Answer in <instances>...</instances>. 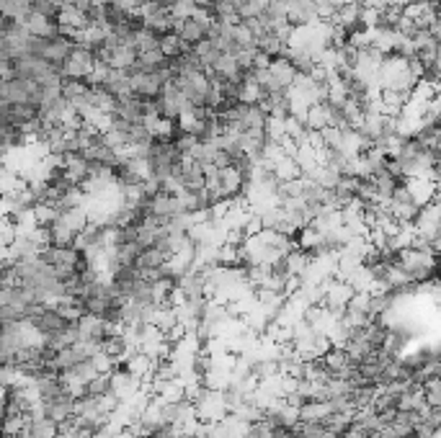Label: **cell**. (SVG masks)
Wrapping results in <instances>:
<instances>
[{
	"mask_svg": "<svg viewBox=\"0 0 441 438\" xmlns=\"http://www.w3.org/2000/svg\"><path fill=\"white\" fill-rule=\"evenodd\" d=\"M81 328V338L83 340H93V343H103L106 340V320L95 315H85L78 323Z\"/></svg>",
	"mask_w": 441,
	"mask_h": 438,
	"instance_id": "9",
	"label": "cell"
},
{
	"mask_svg": "<svg viewBox=\"0 0 441 438\" xmlns=\"http://www.w3.org/2000/svg\"><path fill=\"white\" fill-rule=\"evenodd\" d=\"M431 438H441V428H436V431H434V436H431Z\"/></svg>",
	"mask_w": 441,
	"mask_h": 438,
	"instance_id": "22",
	"label": "cell"
},
{
	"mask_svg": "<svg viewBox=\"0 0 441 438\" xmlns=\"http://www.w3.org/2000/svg\"><path fill=\"white\" fill-rule=\"evenodd\" d=\"M199 438H212V436H209V433H204V436H199Z\"/></svg>",
	"mask_w": 441,
	"mask_h": 438,
	"instance_id": "23",
	"label": "cell"
},
{
	"mask_svg": "<svg viewBox=\"0 0 441 438\" xmlns=\"http://www.w3.org/2000/svg\"><path fill=\"white\" fill-rule=\"evenodd\" d=\"M26 438H60V423H55L52 418H34L28 423Z\"/></svg>",
	"mask_w": 441,
	"mask_h": 438,
	"instance_id": "13",
	"label": "cell"
},
{
	"mask_svg": "<svg viewBox=\"0 0 441 438\" xmlns=\"http://www.w3.org/2000/svg\"><path fill=\"white\" fill-rule=\"evenodd\" d=\"M93 70H95V52L88 47H83V44H75L68 62L62 65V78H68V80H85Z\"/></svg>",
	"mask_w": 441,
	"mask_h": 438,
	"instance_id": "2",
	"label": "cell"
},
{
	"mask_svg": "<svg viewBox=\"0 0 441 438\" xmlns=\"http://www.w3.org/2000/svg\"><path fill=\"white\" fill-rule=\"evenodd\" d=\"M269 73H271V85H269V90H289V88L297 83V75H299L289 57H276V60H271Z\"/></svg>",
	"mask_w": 441,
	"mask_h": 438,
	"instance_id": "3",
	"label": "cell"
},
{
	"mask_svg": "<svg viewBox=\"0 0 441 438\" xmlns=\"http://www.w3.org/2000/svg\"><path fill=\"white\" fill-rule=\"evenodd\" d=\"M31 323L36 325V330H39L41 335L47 338V340H49V338H55L57 333H62V330H65V328L70 325L68 320H65V317H62L60 312L55 310V307H47V310L41 312V315L36 317V320H31Z\"/></svg>",
	"mask_w": 441,
	"mask_h": 438,
	"instance_id": "6",
	"label": "cell"
},
{
	"mask_svg": "<svg viewBox=\"0 0 441 438\" xmlns=\"http://www.w3.org/2000/svg\"><path fill=\"white\" fill-rule=\"evenodd\" d=\"M60 438H62V436H60Z\"/></svg>",
	"mask_w": 441,
	"mask_h": 438,
	"instance_id": "25",
	"label": "cell"
},
{
	"mask_svg": "<svg viewBox=\"0 0 441 438\" xmlns=\"http://www.w3.org/2000/svg\"><path fill=\"white\" fill-rule=\"evenodd\" d=\"M55 310L60 312L68 323H81L83 317H85V307H83V299H78V297H60L55 302Z\"/></svg>",
	"mask_w": 441,
	"mask_h": 438,
	"instance_id": "11",
	"label": "cell"
},
{
	"mask_svg": "<svg viewBox=\"0 0 441 438\" xmlns=\"http://www.w3.org/2000/svg\"><path fill=\"white\" fill-rule=\"evenodd\" d=\"M243 438H253V436H251V433H245V436H243Z\"/></svg>",
	"mask_w": 441,
	"mask_h": 438,
	"instance_id": "24",
	"label": "cell"
},
{
	"mask_svg": "<svg viewBox=\"0 0 441 438\" xmlns=\"http://www.w3.org/2000/svg\"><path fill=\"white\" fill-rule=\"evenodd\" d=\"M299 415H302V420H307V423H326V418L333 415V405H331V400H310V402L299 410Z\"/></svg>",
	"mask_w": 441,
	"mask_h": 438,
	"instance_id": "10",
	"label": "cell"
},
{
	"mask_svg": "<svg viewBox=\"0 0 441 438\" xmlns=\"http://www.w3.org/2000/svg\"><path fill=\"white\" fill-rule=\"evenodd\" d=\"M176 438H197V436H191V433H181V431H178V433H176Z\"/></svg>",
	"mask_w": 441,
	"mask_h": 438,
	"instance_id": "21",
	"label": "cell"
},
{
	"mask_svg": "<svg viewBox=\"0 0 441 438\" xmlns=\"http://www.w3.org/2000/svg\"><path fill=\"white\" fill-rule=\"evenodd\" d=\"M170 256L165 253L163 248H157V245H150V248L142 250V256H140V261H137V266L142 271H152V268H163V266H168Z\"/></svg>",
	"mask_w": 441,
	"mask_h": 438,
	"instance_id": "12",
	"label": "cell"
},
{
	"mask_svg": "<svg viewBox=\"0 0 441 438\" xmlns=\"http://www.w3.org/2000/svg\"><path fill=\"white\" fill-rule=\"evenodd\" d=\"M197 6H212V0H194Z\"/></svg>",
	"mask_w": 441,
	"mask_h": 438,
	"instance_id": "20",
	"label": "cell"
},
{
	"mask_svg": "<svg viewBox=\"0 0 441 438\" xmlns=\"http://www.w3.org/2000/svg\"><path fill=\"white\" fill-rule=\"evenodd\" d=\"M423 397H426L428 407H441V377L428 379L423 385Z\"/></svg>",
	"mask_w": 441,
	"mask_h": 438,
	"instance_id": "16",
	"label": "cell"
},
{
	"mask_svg": "<svg viewBox=\"0 0 441 438\" xmlns=\"http://www.w3.org/2000/svg\"><path fill=\"white\" fill-rule=\"evenodd\" d=\"M176 34H181V39L194 49V47H199L202 41L209 39V28L204 26V24H199L197 19H186V21H178Z\"/></svg>",
	"mask_w": 441,
	"mask_h": 438,
	"instance_id": "7",
	"label": "cell"
},
{
	"mask_svg": "<svg viewBox=\"0 0 441 438\" xmlns=\"http://www.w3.org/2000/svg\"><path fill=\"white\" fill-rule=\"evenodd\" d=\"M274 438H297V436H294V431H289V428H281V431H276Z\"/></svg>",
	"mask_w": 441,
	"mask_h": 438,
	"instance_id": "19",
	"label": "cell"
},
{
	"mask_svg": "<svg viewBox=\"0 0 441 438\" xmlns=\"http://www.w3.org/2000/svg\"><path fill=\"white\" fill-rule=\"evenodd\" d=\"M135 49L140 54H147V52H155L160 49V34H155L152 28H142V31H137L135 36Z\"/></svg>",
	"mask_w": 441,
	"mask_h": 438,
	"instance_id": "15",
	"label": "cell"
},
{
	"mask_svg": "<svg viewBox=\"0 0 441 438\" xmlns=\"http://www.w3.org/2000/svg\"><path fill=\"white\" fill-rule=\"evenodd\" d=\"M111 392V374H98L95 379L88 382V392L85 395H93V397H103Z\"/></svg>",
	"mask_w": 441,
	"mask_h": 438,
	"instance_id": "17",
	"label": "cell"
},
{
	"mask_svg": "<svg viewBox=\"0 0 441 438\" xmlns=\"http://www.w3.org/2000/svg\"><path fill=\"white\" fill-rule=\"evenodd\" d=\"M189 44H186L184 39H181V34H176V31H170V34L160 36V52L168 57V60H178L181 54L189 52Z\"/></svg>",
	"mask_w": 441,
	"mask_h": 438,
	"instance_id": "14",
	"label": "cell"
},
{
	"mask_svg": "<svg viewBox=\"0 0 441 438\" xmlns=\"http://www.w3.org/2000/svg\"><path fill=\"white\" fill-rule=\"evenodd\" d=\"M62 170H65V175H68L75 186H83L90 178V162L83 155H65Z\"/></svg>",
	"mask_w": 441,
	"mask_h": 438,
	"instance_id": "8",
	"label": "cell"
},
{
	"mask_svg": "<svg viewBox=\"0 0 441 438\" xmlns=\"http://www.w3.org/2000/svg\"><path fill=\"white\" fill-rule=\"evenodd\" d=\"M75 400L70 392H62L57 397L52 400H41L44 402V412H47V418H52L55 423H68V420L75 418Z\"/></svg>",
	"mask_w": 441,
	"mask_h": 438,
	"instance_id": "5",
	"label": "cell"
},
{
	"mask_svg": "<svg viewBox=\"0 0 441 438\" xmlns=\"http://www.w3.org/2000/svg\"><path fill=\"white\" fill-rule=\"evenodd\" d=\"M194 407H197V415L202 423H219V420H224L230 415L224 392L209 390V387H202V390H199V395L194 397Z\"/></svg>",
	"mask_w": 441,
	"mask_h": 438,
	"instance_id": "1",
	"label": "cell"
},
{
	"mask_svg": "<svg viewBox=\"0 0 441 438\" xmlns=\"http://www.w3.org/2000/svg\"><path fill=\"white\" fill-rule=\"evenodd\" d=\"M140 390H142V382H140L127 366H119L116 371H111V392H114L122 402L132 400Z\"/></svg>",
	"mask_w": 441,
	"mask_h": 438,
	"instance_id": "4",
	"label": "cell"
},
{
	"mask_svg": "<svg viewBox=\"0 0 441 438\" xmlns=\"http://www.w3.org/2000/svg\"><path fill=\"white\" fill-rule=\"evenodd\" d=\"M197 3L194 0H176L173 3V8H170V14L176 16L178 21H186V19H191V16L197 14Z\"/></svg>",
	"mask_w": 441,
	"mask_h": 438,
	"instance_id": "18",
	"label": "cell"
}]
</instances>
